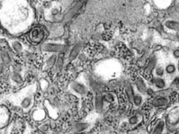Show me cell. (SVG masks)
<instances>
[{"label":"cell","instance_id":"cell-32","mask_svg":"<svg viewBox=\"0 0 179 134\" xmlns=\"http://www.w3.org/2000/svg\"><path fill=\"white\" fill-rule=\"evenodd\" d=\"M41 83H43V85L41 84V89H42L43 90L46 89L48 87H49V83H48L47 81L46 80H44V79L41 80Z\"/></svg>","mask_w":179,"mask_h":134},{"label":"cell","instance_id":"cell-22","mask_svg":"<svg viewBox=\"0 0 179 134\" xmlns=\"http://www.w3.org/2000/svg\"><path fill=\"white\" fill-rule=\"evenodd\" d=\"M63 65H64V57H63L62 54H61L58 58L56 64L55 65V70L57 73H59V72L61 71V70L63 68Z\"/></svg>","mask_w":179,"mask_h":134},{"label":"cell","instance_id":"cell-13","mask_svg":"<svg viewBox=\"0 0 179 134\" xmlns=\"http://www.w3.org/2000/svg\"><path fill=\"white\" fill-rule=\"evenodd\" d=\"M135 85H136V87L139 93L141 94H144L146 93V90H147V85H146V83L144 82V80L141 78H138L135 80Z\"/></svg>","mask_w":179,"mask_h":134},{"label":"cell","instance_id":"cell-15","mask_svg":"<svg viewBox=\"0 0 179 134\" xmlns=\"http://www.w3.org/2000/svg\"><path fill=\"white\" fill-rule=\"evenodd\" d=\"M125 85V89L127 96L129 100H130L131 102H132L133 98H134V96L135 95L132 85L130 83V82H129V81H125V85Z\"/></svg>","mask_w":179,"mask_h":134},{"label":"cell","instance_id":"cell-20","mask_svg":"<svg viewBox=\"0 0 179 134\" xmlns=\"http://www.w3.org/2000/svg\"><path fill=\"white\" fill-rule=\"evenodd\" d=\"M165 128V122L163 120H158L155 126L153 129V131L151 134H162L164 129Z\"/></svg>","mask_w":179,"mask_h":134},{"label":"cell","instance_id":"cell-30","mask_svg":"<svg viewBox=\"0 0 179 134\" xmlns=\"http://www.w3.org/2000/svg\"><path fill=\"white\" fill-rule=\"evenodd\" d=\"M153 27L155 28L157 31L159 32H162V31L163 32V26L162 25L160 22L159 21H155L153 23Z\"/></svg>","mask_w":179,"mask_h":134},{"label":"cell","instance_id":"cell-21","mask_svg":"<svg viewBox=\"0 0 179 134\" xmlns=\"http://www.w3.org/2000/svg\"><path fill=\"white\" fill-rule=\"evenodd\" d=\"M172 94V90L171 89H164L162 90H159L158 92H155L154 95L155 96H160V97L168 98L169 96Z\"/></svg>","mask_w":179,"mask_h":134},{"label":"cell","instance_id":"cell-23","mask_svg":"<svg viewBox=\"0 0 179 134\" xmlns=\"http://www.w3.org/2000/svg\"><path fill=\"white\" fill-rule=\"evenodd\" d=\"M166 27L168 29L176 31V32H179V23L178 22L169 20L165 23Z\"/></svg>","mask_w":179,"mask_h":134},{"label":"cell","instance_id":"cell-10","mask_svg":"<svg viewBox=\"0 0 179 134\" xmlns=\"http://www.w3.org/2000/svg\"><path fill=\"white\" fill-rule=\"evenodd\" d=\"M104 101L103 96L101 95V94H98L97 96L95 97V108L96 111L97 113H102L104 110Z\"/></svg>","mask_w":179,"mask_h":134},{"label":"cell","instance_id":"cell-8","mask_svg":"<svg viewBox=\"0 0 179 134\" xmlns=\"http://www.w3.org/2000/svg\"><path fill=\"white\" fill-rule=\"evenodd\" d=\"M169 100L168 98L155 96V97L152 100L151 105L152 106H153L154 108H163L167 106V105L169 104Z\"/></svg>","mask_w":179,"mask_h":134},{"label":"cell","instance_id":"cell-24","mask_svg":"<svg viewBox=\"0 0 179 134\" xmlns=\"http://www.w3.org/2000/svg\"><path fill=\"white\" fill-rule=\"evenodd\" d=\"M143 97H142V96H141V94H135L134 98H133V100H132V103L134 104L135 106H137V107L141 106V105L143 104Z\"/></svg>","mask_w":179,"mask_h":134},{"label":"cell","instance_id":"cell-18","mask_svg":"<svg viewBox=\"0 0 179 134\" xmlns=\"http://www.w3.org/2000/svg\"><path fill=\"white\" fill-rule=\"evenodd\" d=\"M153 85L156 89L162 90L166 88V82L162 78L156 77L153 79Z\"/></svg>","mask_w":179,"mask_h":134},{"label":"cell","instance_id":"cell-28","mask_svg":"<svg viewBox=\"0 0 179 134\" xmlns=\"http://www.w3.org/2000/svg\"><path fill=\"white\" fill-rule=\"evenodd\" d=\"M155 73L158 77L162 78L165 73V69H164V67L162 66H158L155 69Z\"/></svg>","mask_w":179,"mask_h":134},{"label":"cell","instance_id":"cell-5","mask_svg":"<svg viewBox=\"0 0 179 134\" xmlns=\"http://www.w3.org/2000/svg\"><path fill=\"white\" fill-rule=\"evenodd\" d=\"M167 122L179 125V107H176L168 113Z\"/></svg>","mask_w":179,"mask_h":134},{"label":"cell","instance_id":"cell-17","mask_svg":"<svg viewBox=\"0 0 179 134\" xmlns=\"http://www.w3.org/2000/svg\"><path fill=\"white\" fill-rule=\"evenodd\" d=\"M156 64H157V58H156V57H155V56L152 57V58L150 59V60L148 61V64L146 67L145 71L146 72V73L149 74V73H151V72L153 71L155 69Z\"/></svg>","mask_w":179,"mask_h":134},{"label":"cell","instance_id":"cell-29","mask_svg":"<svg viewBox=\"0 0 179 134\" xmlns=\"http://www.w3.org/2000/svg\"><path fill=\"white\" fill-rule=\"evenodd\" d=\"M139 122V118L137 115L131 116L129 119V124L131 125H137Z\"/></svg>","mask_w":179,"mask_h":134},{"label":"cell","instance_id":"cell-31","mask_svg":"<svg viewBox=\"0 0 179 134\" xmlns=\"http://www.w3.org/2000/svg\"><path fill=\"white\" fill-rule=\"evenodd\" d=\"M171 87H179V77H176L174 79L173 81L171 82Z\"/></svg>","mask_w":179,"mask_h":134},{"label":"cell","instance_id":"cell-12","mask_svg":"<svg viewBox=\"0 0 179 134\" xmlns=\"http://www.w3.org/2000/svg\"><path fill=\"white\" fill-rule=\"evenodd\" d=\"M10 78L13 83L15 85H21L23 83V79L21 75L20 74V72L16 71L13 70L10 75Z\"/></svg>","mask_w":179,"mask_h":134},{"label":"cell","instance_id":"cell-9","mask_svg":"<svg viewBox=\"0 0 179 134\" xmlns=\"http://www.w3.org/2000/svg\"><path fill=\"white\" fill-rule=\"evenodd\" d=\"M82 48H83V43H76V44L74 45L73 48H72L70 53H69V60H75V59L80 55V51H81Z\"/></svg>","mask_w":179,"mask_h":134},{"label":"cell","instance_id":"cell-3","mask_svg":"<svg viewBox=\"0 0 179 134\" xmlns=\"http://www.w3.org/2000/svg\"><path fill=\"white\" fill-rule=\"evenodd\" d=\"M70 89L77 95H86L88 93V87L83 83L79 80H74L70 85Z\"/></svg>","mask_w":179,"mask_h":134},{"label":"cell","instance_id":"cell-35","mask_svg":"<svg viewBox=\"0 0 179 134\" xmlns=\"http://www.w3.org/2000/svg\"><path fill=\"white\" fill-rule=\"evenodd\" d=\"M117 84H118V83L116 80H112L110 82V84H109V85H110L111 88H115V87H116V86H117Z\"/></svg>","mask_w":179,"mask_h":134},{"label":"cell","instance_id":"cell-34","mask_svg":"<svg viewBox=\"0 0 179 134\" xmlns=\"http://www.w3.org/2000/svg\"><path fill=\"white\" fill-rule=\"evenodd\" d=\"M173 56L175 59L179 60V48H176L173 51Z\"/></svg>","mask_w":179,"mask_h":134},{"label":"cell","instance_id":"cell-26","mask_svg":"<svg viewBox=\"0 0 179 134\" xmlns=\"http://www.w3.org/2000/svg\"><path fill=\"white\" fill-rule=\"evenodd\" d=\"M176 71V67L174 64H169L165 67V73L168 75H172L175 73Z\"/></svg>","mask_w":179,"mask_h":134},{"label":"cell","instance_id":"cell-4","mask_svg":"<svg viewBox=\"0 0 179 134\" xmlns=\"http://www.w3.org/2000/svg\"><path fill=\"white\" fill-rule=\"evenodd\" d=\"M10 120V112L8 108L0 105V129L7 126Z\"/></svg>","mask_w":179,"mask_h":134},{"label":"cell","instance_id":"cell-6","mask_svg":"<svg viewBox=\"0 0 179 134\" xmlns=\"http://www.w3.org/2000/svg\"><path fill=\"white\" fill-rule=\"evenodd\" d=\"M43 36L44 34L43 30L39 27H36L30 33V39L34 43H39L43 40Z\"/></svg>","mask_w":179,"mask_h":134},{"label":"cell","instance_id":"cell-33","mask_svg":"<svg viewBox=\"0 0 179 134\" xmlns=\"http://www.w3.org/2000/svg\"><path fill=\"white\" fill-rule=\"evenodd\" d=\"M155 93V92L154 91V89L151 88V87H148L147 90H146V94L148 96H153Z\"/></svg>","mask_w":179,"mask_h":134},{"label":"cell","instance_id":"cell-37","mask_svg":"<svg viewBox=\"0 0 179 134\" xmlns=\"http://www.w3.org/2000/svg\"><path fill=\"white\" fill-rule=\"evenodd\" d=\"M177 70L179 73V60H178V65H177Z\"/></svg>","mask_w":179,"mask_h":134},{"label":"cell","instance_id":"cell-16","mask_svg":"<svg viewBox=\"0 0 179 134\" xmlns=\"http://www.w3.org/2000/svg\"><path fill=\"white\" fill-rule=\"evenodd\" d=\"M57 60H58V57L55 54H52L51 55H50L46 60L45 61V67L46 69H51L55 67V65Z\"/></svg>","mask_w":179,"mask_h":134},{"label":"cell","instance_id":"cell-14","mask_svg":"<svg viewBox=\"0 0 179 134\" xmlns=\"http://www.w3.org/2000/svg\"><path fill=\"white\" fill-rule=\"evenodd\" d=\"M90 127V124L87 122H79L76 124L74 127V131L76 133H80L88 130Z\"/></svg>","mask_w":179,"mask_h":134},{"label":"cell","instance_id":"cell-25","mask_svg":"<svg viewBox=\"0 0 179 134\" xmlns=\"http://www.w3.org/2000/svg\"><path fill=\"white\" fill-rule=\"evenodd\" d=\"M103 98L105 102L108 103V104H111L115 101V95L111 92H106L104 93L103 95Z\"/></svg>","mask_w":179,"mask_h":134},{"label":"cell","instance_id":"cell-2","mask_svg":"<svg viewBox=\"0 0 179 134\" xmlns=\"http://www.w3.org/2000/svg\"><path fill=\"white\" fill-rule=\"evenodd\" d=\"M34 92L32 91L28 92L27 94L22 98L20 101V107L24 112L30 111L34 105Z\"/></svg>","mask_w":179,"mask_h":134},{"label":"cell","instance_id":"cell-1","mask_svg":"<svg viewBox=\"0 0 179 134\" xmlns=\"http://www.w3.org/2000/svg\"><path fill=\"white\" fill-rule=\"evenodd\" d=\"M41 50L46 52H50L52 54L62 53L64 51L65 45L62 43H56L53 42H46L41 45Z\"/></svg>","mask_w":179,"mask_h":134},{"label":"cell","instance_id":"cell-7","mask_svg":"<svg viewBox=\"0 0 179 134\" xmlns=\"http://www.w3.org/2000/svg\"><path fill=\"white\" fill-rule=\"evenodd\" d=\"M46 111L44 109L37 108L32 112V117L35 122H43L46 118Z\"/></svg>","mask_w":179,"mask_h":134},{"label":"cell","instance_id":"cell-27","mask_svg":"<svg viewBox=\"0 0 179 134\" xmlns=\"http://www.w3.org/2000/svg\"><path fill=\"white\" fill-rule=\"evenodd\" d=\"M38 129L41 132L46 133L51 129V125H50V124H48V123H42V124L39 125Z\"/></svg>","mask_w":179,"mask_h":134},{"label":"cell","instance_id":"cell-19","mask_svg":"<svg viewBox=\"0 0 179 134\" xmlns=\"http://www.w3.org/2000/svg\"><path fill=\"white\" fill-rule=\"evenodd\" d=\"M11 47L12 50L16 52V53H21L23 50V44L18 41L13 40L10 43Z\"/></svg>","mask_w":179,"mask_h":134},{"label":"cell","instance_id":"cell-11","mask_svg":"<svg viewBox=\"0 0 179 134\" xmlns=\"http://www.w3.org/2000/svg\"><path fill=\"white\" fill-rule=\"evenodd\" d=\"M0 58L4 66H10L12 64V58L9 52L6 50H2L0 52Z\"/></svg>","mask_w":179,"mask_h":134},{"label":"cell","instance_id":"cell-36","mask_svg":"<svg viewBox=\"0 0 179 134\" xmlns=\"http://www.w3.org/2000/svg\"><path fill=\"white\" fill-rule=\"evenodd\" d=\"M4 64H0V75L4 72Z\"/></svg>","mask_w":179,"mask_h":134}]
</instances>
